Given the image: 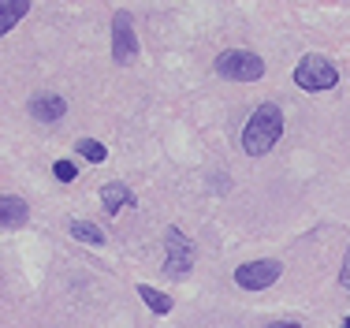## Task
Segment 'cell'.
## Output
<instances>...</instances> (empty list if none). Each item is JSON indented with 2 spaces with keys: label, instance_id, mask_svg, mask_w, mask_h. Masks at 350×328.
<instances>
[{
  "label": "cell",
  "instance_id": "obj_14",
  "mask_svg": "<svg viewBox=\"0 0 350 328\" xmlns=\"http://www.w3.org/2000/svg\"><path fill=\"white\" fill-rule=\"evenodd\" d=\"M53 172H56V179H64V183H71V179H75V175H79V168H75L71 161H56V168H53Z\"/></svg>",
  "mask_w": 350,
  "mask_h": 328
},
{
  "label": "cell",
  "instance_id": "obj_2",
  "mask_svg": "<svg viewBox=\"0 0 350 328\" xmlns=\"http://www.w3.org/2000/svg\"><path fill=\"white\" fill-rule=\"evenodd\" d=\"M216 71L235 82H257L265 75V60L250 49H228V53L216 56Z\"/></svg>",
  "mask_w": 350,
  "mask_h": 328
},
{
  "label": "cell",
  "instance_id": "obj_13",
  "mask_svg": "<svg viewBox=\"0 0 350 328\" xmlns=\"http://www.w3.org/2000/svg\"><path fill=\"white\" fill-rule=\"evenodd\" d=\"M79 153L86 157L90 164H101L105 157H108V149L101 146V142H94V138H82V142H79Z\"/></svg>",
  "mask_w": 350,
  "mask_h": 328
},
{
  "label": "cell",
  "instance_id": "obj_1",
  "mask_svg": "<svg viewBox=\"0 0 350 328\" xmlns=\"http://www.w3.org/2000/svg\"><path fill=\"white\" fill-rule=\"evenodd\" d=\"M280 134H283V112L276 105H261V108H254V116H250V123L243 131V149L250 157H261L280 142Z\"/></svg>",
  "mask_w": 350,
  "mask_h": 328
},
{
  "label": "cell",
  "instance_id": "obj_12",
  "mask_svg": "<svg viewBox=\"0 0 350 328\" xmlns=\"http://www.w3.org/2000/svg\"><path fill=\"white\" fill-rule=\"evenodd\" d=\"M71 235L75 239H82V242H90V247H105V231L97 228V224H90V220H71Z\"/></svg>",
  "mask_w": 350,
  "mask_h": 328
},
{
  "label": "cell",
  "instance_id": "obj_16",
  "mask_svg": "<svg viewBox=\"0 0 350 328\" xmlns=\"http://www.w3.org/2000/svg\"><path fill=\"white\" fill-rule=\"evenodd\" d=\"M265 328H298V325H291V321H276V325H265Z\"/></svg>",
  "mask_w": 350,
  "mask_h": 328
},
{
  "label": "cell",
  "instance_id": "obj_4",
  "mask_svg": "<svg viewBox=\"0 0 350 328\" xmlns=\"http://www.w3.org/2000/svg\"><path fill=\"white\" fill-rule=\"evenodd\" d=\"M164 247H168L164 276H172V280H183V276H190V268H194V242H190L183 231L172 228L168 235H164Z\"/></svg>",
  "mask_w": 350,
  "mask_h": 328
},
{
  "label": "cell",
  "instance_id": "obj_9",
  "mask_svg": "<svg viewBox=\"0 0 350 328\" xmlns=\"http://www.w3.org/2000/svg\"><path fill=\"white\" fill-rule=\"evenodd\" d=\"M27 216H30V209L23 198H15V194L0 198V224L4 228H19V224H27Z\"/></svg>",
  "mask_w": 350,
  "mask_h": 328
},
{
  "label": "cell",
  "instance_id": "obj_17",
  "mask_svg": "<svg viewBox=\"0 0 350 328\" xmlns=\"http://www.w3.org/2000/svg\"><path fill=\"white\" fill-rule=\"evenodd\" d=\"M343 328H350V317H347V321H343Z\"/></svg>",
  "mask_w": 350,
  "mask_h": 328
},
{
  "label": "cell",
  "instance_id": "obj_8",
  "mask_svg": "<svg viewBox=\"0 0 350 328\" xmlns=\"http://www.w3.org/2000/svg\"><path fill=\"white\" fill-rule=\"evenodd\" d=\"M101 201H105V209H108V213H120V209H127V205H135V194H131V187H127V183H105V187H101Z\"/></svg>",
  "mask_w": 350,
  "mask_h": 328
},
{
  "label": "cell",
  "instance_id": "obj_10",
  "mask_svg": "<svg viewBox=\"0 0 350 328\" xmlns=\"http://www.w3.org/2000/svg\"><path fill=\"white\" fill-rule=\"evenodd\" d=\"M27 8L30 4H23V0H4L0 4V34H12V27L27 15Z\"/></svg>",
  "mask_w": 350,
  "mask_h": 328
},
{
  "label": "cell",
  "instance_id": "obj_5",
  "mask_svg": "<svg viewBox=\"0 0 350 328\" xmlns=\"http://www.w3.org/2000/svg\"><path fill=\"white\" fill-rule=\"evenodd\" d=\"M112 56H116V64L138 60V34H135L131 12H116V19H112Z\"/></svg>",
  "mask_w": 350,
  "mask_h": 328
},
{
  "label": "cell",
  "instance_id": "obj_6",
  "mask_svg": "<svg viewBox=\"0 0 350 328\" xmlns=\"http://www.w3.org/2000/svg\"><path fill=\"white\" fill-rule=\"evenodd\" d=\"M280 273H283L280 262H246L235 273V283L246 288V291H265V288H272V283L280 280Z\"/></svg>",
  "mask_w": 350,
  "mask_h": 328
},
{
  "label": "cell",
  "instance_id": "obj_15",
  "mask_svg": "<svg viewBox=\"0 0 350 328\" xmlns=\"http://www.w3.org/2000/svg\"><path fill=\"white\" fill-rule=\"evenodd\" d=\"M339 283H343V288H350V250H347V257H343V273H339Z\"/></svg>",
  "mask_w": 350,
  "mask_h": 328
},
{
  "label": "cell",
  "instance_id": "obj_7",
  "mask_svg": "<svg viewBox=\"0 0 350 328\" xmlns=\"http://www.w3.org/2000/svg\"><path fill=\"white\" fill-rule=\"evenodd\" d=\"M27 112L34 116L38 123H56L64 112H68V101H64L60 94H38V97H30Z\"/></svg>",
  "mask_w": 350,
  "mask_h": 328
},
{
  "label": "cell",
  "instance_id": "obj_3",
  "mask_svg": "<svg viewBox=\"0 0 350 328\" xmlns=\"http://www.w3.org/2000/svg\"><path fill=\"white\" fill-rule=\"evenodd\" d=\"M295 82L302 90H310V94H321V90H332L339 82V71H336V64L324 60V56H306V60L295 67Z\"/></svg>",
  "mask_w": 350,
  "mask_h": 328
},
{
  "label": "cell",
  "instance_id": "obj_11",
  "mask_svg": "<svg viewBox=\"0 0 350 328\" xmlns=\"http://www.w3.org/2000/svg\"><path fill=\"white\" fill-rule=\"evenodd\" d=\"M138 295H142V302H146L153 314H172V299L164 295V291L149 288V283H138Z\"/></svg>",
  "mask_w": 350,
  "mask_h": 328
}]
</instances>
